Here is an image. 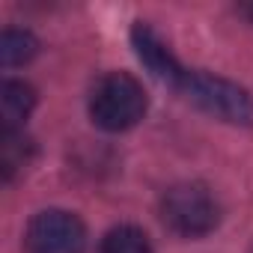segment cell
<instances>
[{
    "label": "cell",
    "instance_id": "obj_1",
    "mask_svg": "<svg viewBox=\"0 0 253 253\" xmlns=\"http://www.w3.org/2000/svg\"><path fill=\"white\" fill-rule=\"evenodd\" d=\"M149 98L137 78L128 72H110L104 75L89 95V116L101 131H128L146 116Z\"/></svg>",
    "mask_w": 253,
    "mask_h": 253
},
{
    "label": "cell",
    "instance_id": "obj_2",
    "mask_svg": "<svg viewBox=\"0 0 253 253\" xmlns=\"http://www.w3.org/2000/svg\"><path fill=\"white\" fill-rule=\"evenodd\" d=\"M176 92H182L188 101H194L200 110H206L220 122L238 125V128H253V95L226 78L188 69Z\"/></svg>",
    "mask_w": 253,
    "mask_h": 253
},
{
    "label": "cell",
    "instance_id": "obj_3",
    "mask_svg": "<svg viewBox=\"0 0 253 253\" xmlns=\"http://www.w3.org/2000/svg\"><path fill=\"white\" fill-rule=\"evenodd\" d=\"M161 220L179 238H203L217 229L220 206L206 185L182 182L161 197Z\"/></svg>",
    "mask_w": 253,
    "mask_h": 253
},
{
    "label": "cell",
    "instance_id": "obj_4",
    "mask_svg": "<svg viewBox=\"0 0 253 253\" xmlns=\"http://www.w3.org/2000/svg\"><path fill=\"white\" fill-rule=\"evenodd\" d=\"M86 247V226L75 211L66 209H45L33 214L24 232L27 253H84Z\"/></svg>",
    "mask_w": 253,
    "mask_h": 253
},
{
    "label": "cell",
    "instance_id": "obj_5",
    "mask_svg": "<svg viewBox=\"0 0 253 253\" xmlns=\"http://www.w3.org/2000/svg\"><path fill=\"white\" fill-rule=\"evenodd\" d=\"M131 45H134L140 63H143L161 84L179 89V84H182V78L188 75V69L173 57V51L164 45V39H161L149 24H143V21L134 24V30H131Z\"/></svg>",
    "mask_w": 253,
    "mask_h": 253
},
{
    "label": "cell",
    "instance_id": "obj_6",
    "mask_svg": "<svg viewBox=\"0 0 253 253\" xmlns=\"http://www.w3.org/2000/svg\"><path fill=\"white\" fill-rule=\"evenodd\" d=\"M36 107V89L24 81H3L0 89V119H3V128H24L27 116Z\"/></svg>",
    "mask_w": 253,
    "mask_h": 253
},
{
    "label": "cell",
    "instance_id": "obj_7",
    "mask_svg": "<svg viewBox=\"0 0 253 253\" xmlns=\"http://www.w3.org/2000/svg\"><path fill=\"white\" fill-rule=\"evenodd\" d=\"M30 155H33V143L24 137V128H18V131L3 128V131H0V173H3L6 182L18 170L27 167Z\"/></svg>",
    "mask_w": 253,
    "mask_h": 253
},
{
    "label": "cell",
    "instance_id": "obj_8",
    "mask_svg": "<svg viewBox=\"0 0 253 253\" xmlns=\"http://www.w3.org/2000/svg\"><path fill=\"white\" fill-rule=\"evenodd\" d=\"M98 253H152V244L143 229L122 223V226H113L110 232H104Z\"/></svg>",
    "mask_w": 253,
    "mask_h": 253
},
{
    "label": "cell",
    "instance_id": "obj_9",
    "mask_svg": "<svg viewBox=\"0 0 253 253\" xmlns=\"http://www.w3.org/2000/svg\"><path fill=\"white\" fill-rule=\"evenodd\" d=\"M36 51H39V42L27 30H3V36H0V63L6 69L30 63Z\"/></svg>",
    "mask_w": 253,
    "mask_h": 253
}]
</instances>
